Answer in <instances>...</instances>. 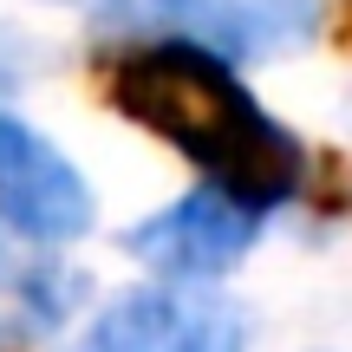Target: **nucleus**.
I'll return each mask as SVG.
<instances>
[{"mask_svg": "<svg viewBox=\"0 0 352 352\" xmlns=\"http://www.w3.org/2000/svg\"><path fill=\"white\" fill-rule=\"evenodd\" d=\"M111 104L144 124L151 138L176 144L215 189L241 196L248 209H280L307 176V151L287 124L254 104V91L235 78L222 52L196 39H144L104 72Z\"/></svg>", "mask_w": 352, "mask_h": 352, "instance_id": "obj_1", "label": "nucleus"}, {"mask_svg": "<svg viewBox=\"0 0 352 352\" xmlns=\"http://www.w3.org/2000/svg\"><path fill=\"white\" fill-rule=\"evenodd\" d=\"M91 215H98V202H91V183L78 176V164L59 144H46L33 124L0 111V222L20 241L59 248V241L85 235Z\"/></svg>", "mask_w": 352, "mask_h": 352, "instance_id": "obj_2", "label": "nucleus"}, {"mask_svg": "<svg viewBox=\"0 0 352 352\" xmlns=\"http://www.w3.org/2000/svg\"><path fill=\"white\" fill-rule=\"evenodd\" d=\"M254 222H261V209L202 183L189 196H176L170 209H157L151 222H138L124 235V248L164 280H215L254 248V235H261Z\"/></svg>", "mask_w": 352, "mask_h": 352, "instance_id": "obj_3", "label": "nucleus"}, {"mask_svg": "<svg viewBox=\"0 0 352 352\" xmlns=\"http://www.w3.org/2000/svg\"><path fill=\"white\" fill-rule=\"evenodd\" d=\"M91 352H248V320L209 287L118 294L91 327Z\"/></svg>", "mask_w": 352, "mask_h": 352, "instance_id": "obj_4", "label": "nucleus"}, {"mask_svg": "<svg viewBox=\"0 0 352 352\" xmlns=\"http://www.w3.org/2000/svg\"><path fill=\"white\" fill-rule=\"evenodd\" d=\"M241 26H248L254 52H280V46H307L320 33L327 0H235Z\"/></svg>", "mask_w": 352, "mask_h": 352, "instance_id": "obj_5", "label": "nucleus"}]
</instances>
